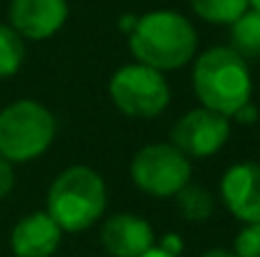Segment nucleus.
Here are the masks:
<instances>
[{
  "label": "nucleus",
  "instance_id": "5",
  "mask_svg": "<svg viewBox=\"0 0 260 257\" xmlns=\"http://www.w3.org/2000/svg\"><path fill=\"white\" fill-rule=\"evenodd\" d=\"M109 96L121 114L134 119H154L170 103V84L162 71L144 63H129L111 76Z\"/></svg>",
  "mask_w": 260,
  "mask_h": 257
},
{
  "label": "nucleus",
  "instance_id": "13",
  "mask_svg": "<svg viewBox=\"0 0 260 257\" xmlns=\"http://www.w3.org/2000/svg\"><path fill=\"white\" fill-rule=\"evenodd\" d=\"M189 8L194 10L197 18L207 23L230 25L250 8V3L248 0H189Z\"/></svg>",
  "mask_w": 260,
  "mask_h": 257
},
{
  "label": "nucleus",
  "instance_id": "7",
  "mask_svg": "<svg viewBox=\"0 0 260 257\" xmlns=\"http://www.w3.org/2000/svg\"><path fill=\"white\" fill-rule=\"evenodd\" d=\"M172 146L179 149L187 159H207L220 152L230 136V119L210 111V108H192L172 126Z\"/></svg>",
  "mask_w": 260,
  "mask_h": 257
},
{
  "label": "nucleus",
  "instance_id": "8",
  "mask_svg": "<svg viewBox=\"0 0 260 257\" xmlns=\"http://www.w3.org/2000/svg\"><path fill=\"white\" fill-rule=\"evenodd\" d=\"M10 28L20 38L46 41L58 33L69 18V0H10Z\"/></svg>",
  "mask_w": 260,
  "mask_h": 257
},
{
  "label": "nucleus",
  "instance_id": "17",
  "mask_svg": "<svg viewBox=\"0 0 260 257\" xmlns=\"http://www.w3.org/2000/svg\"><path fill=\"white\" fill-rule=\"evenodd\" d=\"M13 184H15V174H13V167H10V162H5L3 157H0V199L13 189Z\"/></svg>",
  "mask_w": 260,
  "mask_h": 257
},
{
  "label": "nucleus",
  "instance_id": "10",
  "mask_svg": "<svg viewBox=\"0 0 260 257\" xmlns=\"http://www.w3.org/2000/svg\"><path fill=\"white\" fill-rule=\"evenodd\" d=\"M101 245L111 257H142L154 247V230L147 219L121 212L104 222Z\"/></svg>",
  "mask_w": 260,
  "mask_h": 257
},
{
  "label": "nucleus",
  "instance_id": "2",
  "mask_svg": "<svg viewBox=\"0 0 260 257\" xmlns=\"http://www.w3.org/2000/svg\"><path fill=\"white\" fill-rule=\"evenodd\" d=\"M192 86L202 106L222 116H235L240 106L250 103L253 93L248 61L230 46H215L194 61Z\"/></svg>",
  "mask_w": 260,
  "mask_h": 257
},
{
  "label": "nucleus",
  "instance_id": "9",
  "mask_svg": "<svg viewBox=\"0 0 260 257\" xmlns=\"http://www.w3.org/2000/svg\"><path fill=\"white\" fill-rule=\"evenodd\" d=\"M220 197L225 207L245 225L260 222V164H233L220 181Z\"/></svg>",
  "mask_w": 260,
  "mask_h": 257
},
{
  "label": "nucleus",
  "instance_id": "12",
  "mask_svg": "<svg viewBox=\"0 0 260 257\" xmlns=\"http://www.w3.org/2000/svg\"><path fill=\"white\" fill-rule=\"evenodd\" d=\"M230 48L245 58L255 61L260 58V13L248 8L238 20L230 23Z\"/></svg>",
  "mask_w": 260,
  "mask_h": 257
},
{
  "label": "nucleus",
  "instance_id": "21",
  "mask_svg": "<svg viewBox=\"0 0 260 257\" xmlns=\"http://www.w3.org/2000/svg\"><path fill=\"white\" fill-rule=\"evenodd\" d=\"M142 257H179V255H172V252H167V250H162V247H152V250H147Z\"/></svg>",
  "mask_w": 260,
  "mask_h": 257
},
{
  "label": "nucleus",
  "instance_id": "20",
  "mask_svg": "<svg viewBox=\"0 0 260 257\" xmlns=\"http://www.w3.org/2000/svg\"><path fill=\"white\" fill-rule=\"evenodd\" d=\"M134 25H137V18H134V15H124V18H121V30H124L126 35L134 30Z\"/></svg>",
  "mask_w": 260,
  "mask_h": 257
},
{
  "label": "nucleus",
  "instance_id": "3",
  "mask_svg": "<svg viewBox=\"0 0 260 257\" xmlns=\"http://www.w3.org/2000/svg\"><path fill=\"white\" fill-rule=\"evenodd\" d=\"M46 207L48 217L61 230H88L106 209V184L91 167H69L53 179Z\"/></svg>",
  "mask_w": 260,
  "mask_h": 257
},
{
  "label": "nucleus",
  "instance_id": "6",
  "mask_svg": "<svg viewBox=\"0 0 260 257\" xmlns=\"http://www.w3.org/2000/svg\"><path fill=\"white\" fill-rule=\"evenodd\" d=\"M134 184L152 197H174L184 184H189V159L172 144H149L139 149L132 159Z\"/></svg>",
  "mask_w": 260,
  "mask_h": 257
},
{
  "label": "nucleus",
  "instance_id": "15",
  "mask_svg": "<svg viewBox=\"0 0 260 257\" xmlns=\"http://www.w3.org/2000/svg\"><path fill=\"white\" fill-rule=\"evenodd\" d=\"M25 58V46L23 38L10 28L0 23V79H10L20 71Z\"/></svg>",
  "mask_w": 260,
  "mask_h": 257
},
{
  "label": "nucleus",
  "instance_id": "16",
  "mask_svg": "<svg viewBox=\"0 0 260 257\" xmlns=\"http://www.w3.org/2000/svg\"><path fill=\"white\" fill-rule=\"evenodd\" d=\"M235 257H260V222L245 225L235 237Z\"/></svg>",
  "mask_w": 260,
  "mask_h": 257
},
{
  "label": "nucleus",
  "instance_id": "23",
  "mask_svg": "<svg viewBox=\"0 0 260 257\" xmlns=\"http://www.w3.org/2000/svg\"><path fill=\"white\" fill-rule=\"evenodd\" d=\"M248 3H250V8H253V10H258L260 13V0H248Z\"/></svg>",
  "mask_w": 260,
  "mask_h": 257
},
{
  "label": "nucleus",
  "instance_id": "22",
  "mask_svg": "<svg viewBox=\"0 0 260 257\" xmlns=\"http://www.w3.org/2000/svg\"><path fill=\"white\" fill-rule=\"evenodd\" d=\"M202 257H235V255L228 252V250H207V252H202Z\"/></svg>",
  "mask_w": 260,
  "mask_h": 257
},
{
  "label": "nucleus",
  "instance_id": "19",
  "mask_svg": "<svg viewBox=\"0 0 260 257\" xmlns=\"http://www.w3.org/2000/svg\"><path fill=\"white\" fill-rule=\"evenodd\" d=\"M157 247H162V250H167V252H172V255H179V252H182V242H179L177 235H167V240H165L162 245H157Z\"/></svg>",
  "mask_w": 260,
  "mask_h": 257
},
{
  "label": "nucleus",
  "instance_id": "14",
  "mask_svg": "<svg viewBox=\"0 0 260 257\" xmlns=\"http://www.w3.org/2000/svg\"><path fill=\"white\" fill-rule=\"evenodd\" d=\"M174 197H177L182 217L189 219V222H205L212 214V209H215L212 194L205 187H200V184H184Z\"/></svg>",
  "mask_w": 260,
  "mask_h": 257
},
{
  "label": "nucleus",
  "instance_id": "11",
  "mask_svg": "<svg viewBox=\"0 0 260 257\" xmlns=\"http://www.w3.org/2000/svg\"><path fill=\"white\" fill-rule=\"evenodd\" d=\"M61 227L48 212H30L10 232V250L15 257H51L61 245Z\"/></svg>",
  "mask_w": 260,
  "mask_h": 257
},
{
  "label": "nucleus",
  "instance_id": "18",
  "mask_svg": "<svg viewBox=\"0 0 260 257\" xmlns=\"http://www.w3.org/2000/svg\"><path fill=\"white\" fill-rule=\"evenodd\" d=\"M235 121H240V124H255V121H258V108H255L253 103L240 106V108L235 111Z\"/></svg>",
  "mask_w": 260,
  "mask_h": 257
},
{
  "label": "nucleus",
  "instance_id": "1",
  "mask_svg": "<svg viewBox=\"0 0 260 257\" xmlns=\"http://www.w3.org/2000/svg\"><path fill=\"white\" fill-rule=\"evenodd\" d=\"M129 48L139 63L154 71H172L194 58L197 30L182 13L152 10L137 18L129 33Z\"/></svg>",
  "mask_w": 260,
  "mask_h": 257
},
{
  "label": "nucleus",
  "instance_id": "4",
  "mask_svg": "<svg viewBox=\"0 0 260 257\" xmlns=\"http://www.w3.org/2000/svg\"><path fill=\"white\" fill-rule=\"evenodd\" d=\"M56 136L53 114L30 98L13 101L0 111V157L10 164L41 157Z\"/></svg>",
  "mask_w": 260,
  "mask_h": 257
}]
</instances>
